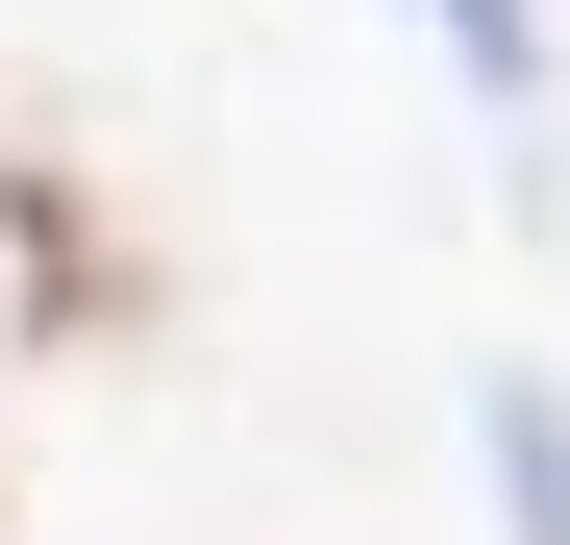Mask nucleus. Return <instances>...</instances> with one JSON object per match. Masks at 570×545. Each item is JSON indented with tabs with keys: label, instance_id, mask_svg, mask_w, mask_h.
Instances as JSON below:
<instances>
[{
	"label": "nucleus",
	"instance_id": "f257e3e1",
	"mask_svg": "<svg viewBox=\"0 0 570 545\" xmlns=\"http://www.w3.org/2000/svg\"><path fill=\"white\" fill-rule=\"evenodd\" d=\"M149 323H174L149 224H125V199H100L50 125H0V347H26V373H125Z\"/></svg>",
	"mask_w": 570,
	"mask_h": 545
},
{
	"label": "nucleus",
	"instance_id": "f03ea898",
	"mask_svg": "<svg viewBox=\"0 0 570 545\" xmlns=\"http://www.w3.org/2000/svg\"><path fill=\"white\" fill-rule=\"evenodd\" d=\"M497 521L570 545V373H497Z\"/></svg>",
	"mask_w": 570,
	"mask_h": 545
},
{
	"label": "nucleus",
	"instance_id": "7ed1b4c3",
	"mask_svg": "<svg viewBox=\"0 0 570 545\" xmlns=\"http://www.w3.org/2000/svg\"><path fill=\"white\" fill-rule=\"evenodd\" d=\"M0 521H26V496H0Z\"/></svg>",
	"mask_w": 570,
	"mask_h": 545
}]
</instances>
